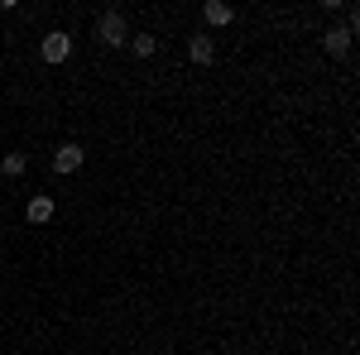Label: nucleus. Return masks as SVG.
Wrapping results in <instances>:
<instances>
[{
	"mask_svg": "<svg viewBox=\"0 0 360 355\" xmlns=\"http://www.w3.org/2000/svg\"><path fill=\"white\" fill-rule=\"evenodd\" d=\"M96 39H101L106 49H120V44H130V29H125V15H120V10H106V15L96 20Z\"/></svg>",
	"mask_w": 360,
	"mask_h": 355,
	"instance_id": "nucleus-1",
	"label": "nucleus"
},
{
	"mask_svg": "<svg viewBox=\"0 0 360 355\" xmlns=\"http://www.w3.org/2000/svg\"><path fill=\"white\" fill-rule=\"evenodd\" d=\"M44 63H68V53H72V39L63 34V29H53V34H44Z\"/></svg>",
	"mask_w": 360,
	"mask_h": 355,
	"instance_id": "nucleus-2",
	"label": "nucleus"
},
{
	"mask_svg": "<svg viewBox=\"0 0 360 355\" xmlns=\"http://www.w3.org/2000/svg\"><path fill=\"white\" fill-rule=\"evenodd\" d=\"M77 168H82V149H77V144H58L53 173H77Z\"/></svg>",
	"mask_w": 360,
	"mask_h": 355,
	"instance_id": "nucleus-3",
	"label": "nucleus"
},
{
	"mask_svg": "<svg viewBox=\"0 0 360 355\" xmlns=\"http://www.w3.org/2000/svg\"><path fill=\"white\" fill-rule=\"evenodd\" d=\"M188 53H193V63H202V67H207V63H217V44H212L207 34H193V44H188Z\"/></svg>",
	"mask_w": 360,
	"mask_h": 355,
	"instance_id": "nucleus-4",
	"label": "nucleus"
},
{
	"mask_svg": "<svg viewBox=\"0 0 360 355\" xmlns=\"http://www.w3.org/2000/svg\"><path fill=\"white\" fill-rule=\"evenodd\" d=\"M202 20H207V25H231V20H236V10L221 5V0H207V5H202Z\"/></svg>",
	"mask_w": 360,
	"mask_h": 355,
	"instance_id": "nucleus-5",
	"label": "nucleus"
},
{
	"mask_svg": "<svg viewBox=\"0 0 360 355\" xmlns=\"http://www.w3.org/2000/svg\"><path fill=\"white\" fill-rule=\"evenodd\" d=\"M351 39H356L351 29H327V34H322V49H327V53H346Z\"/></svg>",
	"mask_w": 360,
	"mask_h": 355,
	"instance_id": "nucleus-6",
	"label": "nucleus"
},
{
	"mask_svg": "<svg viewBox=\"0 0 360 355\" xmlns=\"http://www.w3.org/2000/svg\"><path fill=\"white\" fill-rule=\"evenodd\" d=\"M25 217L34 221V226H44V221H53V197H34L25 207Z\"/></svg>",
	"mask_w": 360,
	"mask_h": 355,
	"instance_id": "nucleus-7",
	"label": "nucleus"
},
{
	"mask_svg": "<svg viewBox=\"0 0 360 355\" xmlns=\"http://www.w3.org/2000/svg\"><path fill=\"white\" fill-rule=\"evenodd\" d=\"M130 49H135L139 58H149L154 49H159V39H154V34H135V39H130Z\"/></svg>",
	"mask_w": 360,
	"mask_h": 355,
	"instance_id": "nucleus-8",
	"label": "nucleus"
},
{
	"mask_svg": "<svg viewBox=\"0 0 360 355\" xmlns=\"http://www.w3.org/2000/svg\"><path fill=\"white\" fill-rule=\"evenodd\" d=\"M25 154H5V159H0V168H5V173H10V178H20V173H25Z\"/></svg>",
	"mask_w": 360,
	"mask_h": 355,
	"instance_id": "nucleus-9",
	"label": "nucleus"
}]
</instances>
